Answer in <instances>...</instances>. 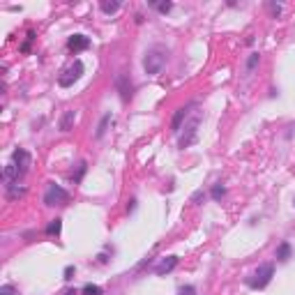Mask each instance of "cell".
<instances>
[{
  "instance_id": "5b68a950",
  "label": "cell",
  "mask_w": 295,
  "mask_h": 295,
  "mask_svg": "<svg viewBox=\"0 0 295 295\" xmlns=\"http://www.w3.org/2000/svg\"><path fill=\"white\" fill-rule=\"evenodd\" d=\"M30 162H33V159H30V155L23 150V148H16V150L12 152V164H14L16 169L21 171V175H23L25 171L30 169Z\"/></svg>"
},
{
  "instance_id": "5bb4252c",
  "label": "cell",
  "mask_w": 295,
  "mask_h": 295,
  "mask_svg": "<svg viewBox=\"0 0 295 295\" xmlns=\"http://www.w3.org/2000/svg\"><path fill=\"white\" fill-rule=\"evenodd\" d=\"M118 10H120V3H102V12H106V14H113Z\"/></svg>"
},
{
  "instance_id": "e0dca14e",
  "label": "cell",
  "mask_w": 295,
  "mask_h": 295,
  "mask_svg": "<svg viewBox=\"0 0 295 295\" xmlns=\"http://www.w3.org/2000/svg\"><path fill=\"white\" fill-rule=\"evenodd\" d=\"M0 295H16V288H14V286H10V284H5L3 288H0Z\"/></svg>"
},
{
  "instance_id": "9a60e30c",
  "label": "cell",
  "mask_w": 295,
  "mask_h": 295,
  "mask_svg": "<svg viewBox=\"0 0 295 295\" xmlns=\"http://www.w3.org/2000/svg\"><path fill=\"white\" fill-rule=\"evenodd\" d=\"M224 194H226V189H224V184L219 182V184H214V189H212V199L214 201H219L224 196Z\"/></svg>"
},
{
  "instance_id": "4fadbf2b",
  "label": "cell",
  "mask_w": 295,
  "mask_h": 295,
  "mask_svg": "<svg viewBox=\"0 0 295 295\" xmlns=\"http://www.w3.org/2000/svg\"><path fill=\"white\" fill-rule=\"evenodd\" d=\"M187 116V109H180L178 113H175V118H173V131H178L180 129V122H182V118Z\"/></svg>"
},
{
  "instance_id": "2e32d148",
  "label": "cell",
  "mask_w": 295,
  "mask_h": 295,
  "mask_svg": "<svg viewBox=\"0 0 295 295\" xmlns=\"http://www.w3.org/2000/svg\"><path fill=\"white\" fill-rule=\"evenodd\" d=\"M109 120H111V116L106 113V116L102 118V122H99V129H97V136H102V134H104V129H106V122H109Z\"/></svg>"
},
{
  "instance_id": "7c38bea8",
  "label": "cell",
  "mask_w": 295,
  "mask_h": 295,
  "mask_svg": "<svg viewBox=\"0 0 295 295\" xmlns=\"http://www.w3.org/2000/svg\"><path fill=\"white\" fill-rule=\"evenodd\" d=\"M74 122V111H67L65 113V118H63V122H60V129L63 131H69V125Z\"/></svg>"
},
{
  "instance_id": "ffe728a7",
  "label": "cell",
  "mask_w": 295,
  "mask_h": 295,
  "mask_svg": "<svg viewBox=\"0 0 295 295\" xmlns=\"http://www.w3.org/2000/svg\"><path fill=\"white\" fill-rule=\"evenodd\" d=\"M180 295H194V288L192 286H184V288H180Z\"/></svg>"
},
{
  "instance_id": "277c9868",
  "label": "cell",
  "mask_w": 295,
  "mask_h": 295,
  "mask_svg": "<svg viewBox=\"0 0 295 295\" xmlns=\"http://www.w3.org/2000/svg\"><path fill=\"white\" fill-rule=\"evenodd\" d=\"M81 74H83V65H81V60H76L74 65H69V67L65 69V74L58 78V83H60V86L67 88V86H72V83L76 81V78L81 76Z\"/></svg>"
},
{
  "instance_id": "9c48e42d",
  "label": "cell",
  "mask_w": 295,
  "mask_h": 295,
  "mask_svg": "<svg viewBox=\"0 0 295 295\" xmlns=\"http://www.w3.org/2000/svg\"><path fill=\"white\" fill-rule=\"evenodd\" d=\"M277 258H279L281 263H284V261H288V258H290V245H288V242H281L279 252H277Z\"/></svg>"
},
{
  "instance_id": "6da1fadb",
  "label": "cell",
  "mask_w": 295,
  "mask_h": 295,
  "mask_svg": "<svg viewBox=\"0 0 295 295\" xmlns=\"http://www.w3.org/2000/svg\"><path fill=\"white\" fill-rule=\"evenodd\" d=\"M272 275H275V267H272V263H265V265H261L252 277H249L247 284L252 286V288H265V286L270 284Z\"/></svg>"
},
{
  "instance_id": "8fae6325",
  "label": "cell",
  "mask_w": 295,
  "mask_h": 295,
  "mask_svg": "<svg viewBox=\"0 0 295 295\" xmlns=\"http://www.w3.org/2000/svg\"><path fill=\"white\" fill-rule=\"evenodd\" d=\"M81 295H102V288L95 286V284H86V286H83V290H81Z\"/></svg>"
},
{
  "instance_id": "ba28073f",
  "label": "cell",
  "mask_w": 295,
  "mask_h": 295,
  "mask_svg": "<svg viewBox=\"0 0 295 295\" xmlns=\"http://www.w3.org/2000/svg\"><path fill=\"white\" fill-rule=\"evenodd\" d=\"M19 175H21V171L16 169L14 164H7L5 171H3V180H7V182H12V180H19Z\"/></svg>"
},
{
  "instance_id": "8992f818",
  "label": "cell",
  "mask_w": 295,
  "mask_h": 295,
  "mask_svg": "<svg viewBox=\"0 0 295 295\" xmlns=\"http://www.w3.org/2000/svg\"><path fill=\"white\" fill-rule=\"evenodd\" d=\"M88 46H90V37H86V35H74V37H69V42H67V48L74 51V53L86 51Z\"/></svg>"
},
{
  "instance_id": "30bf717a",
  "label": "cell",
  "mask_w": 295,
  "mask_h": 295,
  "mask_svg": "<svg viewBox=\"0 0 295 295\" xmlns=\"http://www.w3.org/2000/svg\"><path fill=\"white\" fill-rule=\"evenodd\" d=\"M60 226H63V222H60V219H53V222H51V224L46 226V235H58V233H60Z\"/></svg>"
},
{
  "instance_id": "3957f363",
  "label": "cell",
  "mask_w": 295,
  "mask_h": 295,
  "mask_svg": "<svg viewBox=\"0 0 295 295\" xmlns=\"http://www.w3.org/2000/svg\"><path fill=\"white\" fill-rule=\"evenodd\" d=\"M164 65H166V56L162 53V51H150V53L145 56V60H143L145 72L152 74V76H155V74H159Z\"/></svg>"
},
{
  "instance_id": "d6986e66",
  "label": "cell",
  "mask_w": 295,
  "mask_h": 295,
  "mask_svg": "<svg viewBox=\"0 0 295 295\" xmlns=\"http://www.w3.org/2000/svg\"><path fill=\"white\" fill-rule=\"evenodd\" d=\"M256 63H258V53H252V58H249V63H247V69L252 72L254 67H256Z\"/></svg>"
},
{
  "instance_id": "7a4b0ae2",
  "label": "cell",
  "mask_w": 295,
  "mask_h": 295,
  "mask_svg": "<svg viewBox=\"0 0 295 295\" xmlns=\"http://www.w3.org/2000/svg\"><path fill=\"white\" fill-rule=\"evenodd\" d=\"M67 201H69V194L60 184H48L46 187V194H44V203L46 205H65Z\"/></svg>"
},
{
  "instance_id": "44dd1931",
  "label": "cell",
  "mask_w": 295,
  "mask_h": 295,
  "mask_svg": "<svg viewBox=\"0 0 295 295\" xmlns=\"http://www.w3.org/2000/svg\"><path fill=\"white\" fill-rule=\"evenodd\" d=\"M72 275H74V267H72V265H69V267H67V270H65V279H67V281H69V279H72Z\"/></svg>"
},
{
  "instance_id": "7402d4cb",
  "label": "cell",
  "mask_w": 295,
  "mask_h": 295,
  "mask_svg": "<svg viewBox=\"0 0 295 295\" xmlns=\"http://www.w3.org/2000/svg\"><path fill=\"white\" fill-rule=\"evenodd\" d=\"M65 295H76V293H74V290H67V293H65Z\"/></svg>"
},
{
  "instance_id": "ac0fdd59",
  "label": "cell",
  "mask_w": 295,
  "mask_h": 295,
  "mask_svg": "<svg viewBox=\"0 0 295 295\" xmlns=\"http://www.w3.org/2000/svg\"><path fill=\"white\" fill-rule=\"evenodd\" d=\"M155 7L162 12V14H166V12H171V7H173V5H171V3H159V5H155Z\"/></svg>"
},
{
  "instance_id": "52a82bcc",
  "label": "cell",
  "mask_w": 295,
  "mask_h": 295,
  "mask_svg": "<svg viewBox=\"0 0 295 295\" xmlns=\"http://www.w3.org/2000/svg\"><path fill=\"white\" fill-rule=\"evenodd\" d=\"M175 265H178V258H175V256L162 258V263L155 267V272H157V275H164V272H171V270H173Z\"/></svg>"
}]
</instances>
